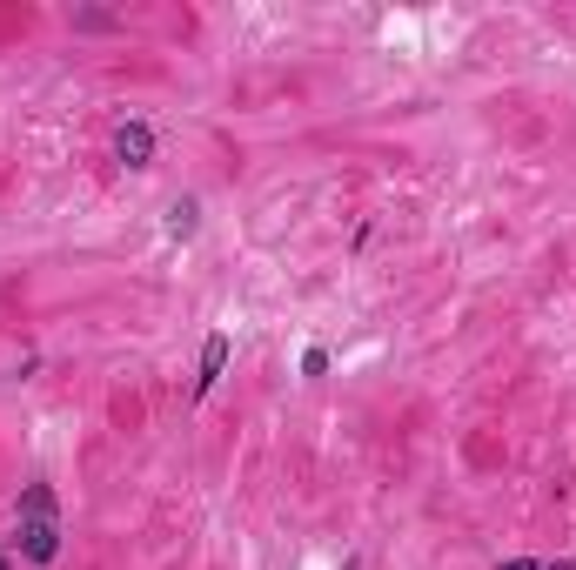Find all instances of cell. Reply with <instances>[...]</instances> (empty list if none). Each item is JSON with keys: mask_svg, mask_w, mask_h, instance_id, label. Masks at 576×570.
Returning <instances> with one entry per match:
<instances>
[{"mask_svg": "<svg viewBox=\"0 0 576 570\" xmlns=\"http://www.w3.org/2000/svg\"><path fill=\"white\" fill-rule=\"evenodd\" d=\"M14 550L27 564H54L61 557V510H54V490L41 477L21 490V517H14Z\"/></svg>", "mask_w": 576, "mask_h": 570, "instance_id": "6da1fadb", "label": "cell"}, {"mask_svg": "<svg viewBox=\"0 0 576 570\" xmlns=\"http://www.w3.org/2000/svg\"><path fill=\"white\" fill-rule=\"evenodd\" d=\"M114 155L128 161V168H155V128H148V121H128V128L114 135Z\"/></svg>", "mask_w": 576, "mask_h": 570, "instance_id": "7a4b0ae2", "label": "cell"}, {"mask_svg": "<svg viewBox=\"0 0 576 570\" xmlns=\"http://www.w3.org/2000/svg\"><path fill=\"white\" fill-rule=\"evenodd\" d=\"M222 369H228V329H215V336H208V349H201V376H195V396H208V389L222 383Z\"/></svg>", "mask_w": 576, "mask_h": 570, "instance_id": "3957f363", "label": "cell"}, {"mask_svg": "<svg viewBox=\"0 0 576 570\" xmlns=\"http://www.w3.org/2000/svg\"><path fill=\"white\" fill-rule=\"evenodd\" d=\"M195 215H201L195 202H175L168 208V228H175V235H195Z\"/></svg>", "mask_w": 576, "mask_h": 570, "instance_id": "277c9868", "label": "cell"}, {"mask_svg": "<svg viewBox=\"0 0 576 570\" xmlns=\"http://www.w3.org/2000/svg\"><path fill=\"white\" fill-rule=\"evenodd\" d=\"M503 570H543V564H503Z\"/></svg>", "mask_w": 576, "mask_h": 570, "instance_id": "5b68a950", "label": "cell"}, {"mask_svg": "<svg viewBox=\"0 0 576 570\" xmlns=\"http://www.w3.org/2000/svg\"><path fill=\"white\" fill-rule=\"evenodd\" d=\"M543 570H576V564H543Z\"/></svg>", "mask_w": 576, "mask_h": 570, "instance_id": "8992f818", "label": "cell"}, {"mask_svg": "<svg viewBox=\"0 0 576 570\" xmlns=\"http://www.w3.org/2000/svg\"><path fill=\"white\" fill-rule=\"evenodd\" d=\"M0 570H14V557H0Z\"/></svg>", "mask_w": 576, "mask_h": 570, "instance_id": "52a82bcc", "label": "cell"}]
</instances>
